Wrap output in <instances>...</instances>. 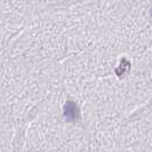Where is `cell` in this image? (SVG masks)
I'll list each match as a JSON object with an SVG mask.
<instances>
[]
</instances>
